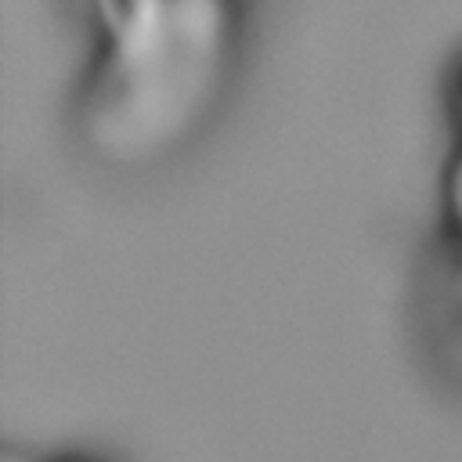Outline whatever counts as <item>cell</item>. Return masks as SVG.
I'll return each mask as SVG.
<instances>
[{"instance_id":"6da1fadb","label":"cell","mask_w":462,"mask_h":462,"mask_svg":"<svg viewBox=\"0 0 462 462\" xmlns=\"http://www.w3.org/2000/svg\"><path fill=\"white\" fill-rule=\"evenodd\" d=\"M87 58L76 87L83 141L112 162L180 144L217 105L238 54L227 4L105 0L87 7Z\"/></svg>"},{"instance_id":"7a4b0ae2","label":"cell","mask_w":462,"mask_h":462,"mask_svg":"<svg viewBox=\"0 0 462 462\" xmlns=\"http://www.w3.org/2000/svg\"><path fill=\"white\" fill-rule=\"evenodd\" d=\"M437 227L462 339V58L455 61L448 79V148L437 177Z\"/></svg>"},{"instance_id":"3957f363","label":"cell","mask_w":462,"mask_h":462,"mask_svg":"<svg viewBox=\"0 0 462 462\" xmlns=\"http://www.w3.org/2000/svg\"><path fill=\"white\" fill-rule=\"evenodd\" d=\"M4 462H105V458H97L90 451H76V448H43V451L40 448H25V451L7 448Z\"/></svg>"}]
</instances>
